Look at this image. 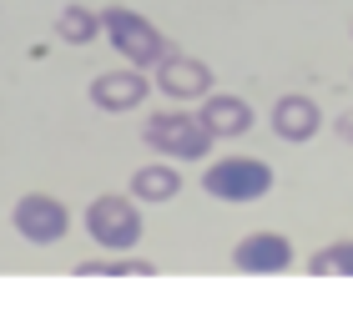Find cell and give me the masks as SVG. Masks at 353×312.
<instances>
[{"label":"cell","mask_w":353,"mask_h":312,"mask_svg":"<svg viewBox=\"0 0 353 312\" xmlns=\"http://www.w3.org/2000/svg\"><path fill=\"white\" fill-rule=\"evenodd\" d=\"M157 86L167 96H176V101H207V96H212V71H207L197 56L172 51L162 65H157Z\"/></svg>","instance_id":"52a82bcc"},{"label":"cell","mask_w":353,"mask_h":312,"mask_svg":"<svg viewBox=\"0 0 353 312\" xmlns=\"http://www.w3.org/2000/svg\"><path fill=\"white\" fill-rule=\"evenodd\" d=\"M106 30V21L96 10H81V6H71V10H61V21H56V36L61 41H71V45H86V41H96Z\"/></svg>","instance_id":"7c38bea8"},{"label":"cell","mask_w":353,"mask_h":312,"mask_svg":"<svg viewBox=\"0 0 353 312\" xmlns=\"http://www.w3.org/2000/svg\"><path fill=\"white\" fill-rule=\"evenodd\" d=\"M86 232L101 252H132L141 242V211H137V196H96L86 207Z\"/></svg>","instance_id":"3957f363"},{"label":"cell","mask_w":353,"mask_h":312,"mask_svg":"<svg viewBox=\"0 0 353 312\" xmlns=\"http://www.w3.org/2000/svg\"><path fill=\"white\" fill-rule=\"evenodd\" d=\"M313 277H353V242H333V247L308 257Z\"/></svg>","instance_id":"4fadbf2b"},{"label":"cell","mask_w":353,"mask_h":312,"mask_svg":"<svg viewBox=\"0 0 353 312\" xmlns=\"http://www.w3.org/2000/svg\"><path fill=\"white\" fill-rule=\"evenodd\" d=\"M318 126H323V111H318V101L313 96H283L278 106H272V131H278L283 141H313L318 136Z\"/></svg>","instance_id":"9c48e42d"},{"label":"cell","mask_w":353,"mask_h":312,"mask_svg":"<svg viewBox=\"0 0 353 312\" xmlns=\"http://www.w3.org/2000/svg\"><path fill=\"white\" fill-rule=\"evenodd\" d=\"M141 141H147L157 156H167V161H202L207 152H212V131H207V121L187 116V111H157V116H147Z\"/></svg>","instance_id":"6da1fadb"},{"label":"cell","mask_w":353,"mask_h":312,"mask_svg":"<svg viewBox=\"0 0 353 312\" xmlns=\"http://www.w3.org/2000/svg\"><path fill=\"white\" fill-rule=\"evenodd\" d=\"M10 222H15V232H21L26 242H36V247H51V242H61V237H66L71 211L61 207L56 196H46V191H26L21 202H15Z\"/></svg>","instance_id":"5b68a950"},{"label":"cell","mask_w":353,"mask_h":312,"mask_svg":"<svg viewBox=\"0 0 353 312\" xmlns=\"http://www.w3.org/2000/svg\"><path fill=\"white\" fill-rule=\"evenodd\" d=\"M232 267L248 272V277H278L293 267V242L278 237V232H252L232 247Z\"/></svg>","instance_id":"8992f818"},{"label":"cell","mask_w":353,"mask_h":312,"mask_svg":"<svg viewBox=\"0 0 353 312\" xmlns=\"http://www.w3.org/2000/svg\"><path fill=\"white\" fill-rule=\"evenodd\" d=\"M202 121H207L212 136H248V131H252V106L243 101V96L212 91V96L202 101Z\"/></svg>","instance_id":"30bf717a"},{"label":"cell","mask_w":353,"mask_h":312,"mask_svg":"<svg viewBox=\"0 0 353 312\" xmlns=\"http://www.w3.org/2000/svg\"><path fill=\"white\" fill-rule=\"evenodd\" d=\"M147 91L152 86H147V76H141L137 65H132V71H101L91 81V101L101 111H132V106L147 101Z\"/></svg>","instance_id":"ba28073f"},{"label":"cell","mask_w":353,"mask_h":312,"mask_svg":"<svg viewBox=\"0 0 353 312\" xmlns=\"http://www.w3.org/2000/svg\"><path fill=\"white\" fill-rule=\"evenodd\" d=\"M176 191H182V171H172L167 161L132 171V196H137V202H172Z\"/></svg>","instance_id":"8fae6325"},{"label":"cell","mask_w":353,"mask_h":312,"mask_svg":"<svg viewBox=\"0 0 353 312\" xmlns=\"http://www.w3.org/2000/svg\"><path fill=\"white\" fill-rule=\"evenodd\" d=\"M339 136H343V141H353V106L339 116Z\"/></svg>","instance_id":"9a60e30c"},{"label":"cell","mask_w":353,"mask_h":312,"mask_svg":"<svg viewBox=\"0 0 353 312\" xmlns=\"http://www.w3.org/2000/svg\"><path fill=\"white\" fill-rule=\"evenodd\" d=\"M202 191L217 202H258L272 191V167L258 156H222L212 171H202Z\"/></svg>","instance_id":"277c9868"},{"label":"cell","mask_w":353,"mask_h":312,"mask_svg":"<svg viewBox=\"0 0 353 312\" xmlns=\"http://www.w3.org/2000/svg\"><path fill=\"white\" fill-rule=\"evenodd\" d=\"M101 21H106V41L117 45V51L126 56V65H137V71L141 65H162L172 56L167 36L147 21V15H137L126 6H111V10H101Z\"/></svg>","instance_id":"7a4b0ae2"},{"label":"cell","mask_w":353,"mask_h":312,"mask_svg":"<svg viewBox=\"0 0 353 312\" xmlns=\"http://www.w3.org/2000/svg\"><path fill=\"white\" fill-rule=\"evenodd\" d=\"M157 267L152 262H137V257H106V262H81L76 277H152Z\"/></svg>","instance_id":"5bb4252c"}]
</instances>
